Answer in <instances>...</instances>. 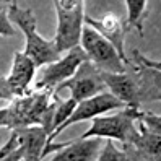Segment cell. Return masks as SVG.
Returning <instances> with one entry per match:
<instances>
[{"label":"cell","instance_id":"6","mask_svg":"<svg viewBox=\"0 0 161 161\" xmlns=\"http://www.w3.org/2000/svg\"><path fill=\"white\" fill-rule=\"evenodd\" d=\"M88 59L86 52L83 51V47L78 46L75 49L69 51L67 54L60 57L57 62L49 64L42 67V70L39 72L34 83V91H52L59 86V85L65 83L67 80H70L77 70L80 69V65L85 64Z\"/></svg>","mask_w":161,"mask_h":161},{"label":"cell","instance_id":"16","mask_svg":"<svg viewBox=\"0 0 161 161\" xmlns=\"http://www.w3.org/2000/svg\"><path fill=\"white\" fill-rule=\"evenodd\" d=\"M127 5V30H137L140 36H143V21L148 13V2L145 0H125Z\"/></svg>","mask_w":161,"mask_h":161},{"label":"cell","instance_id":"9","mask_svg":"<svg viewBox=\"0 0 161 161\" xmlns=\"http://www.w3.org/2000/svg\"><path fill=\"white\" fill-rule=\"evenodd\" d=\"M124 108H125V104L122 103V101H119L114 94L109 93V91H104V93L96 94V96H93V98L85 99V101L78 103L77 109L73 111V114L69 117V120L64 122V124L52 134V137L49 138V142H47V145L54 143L55 137H57L59 134H62V132L67 129L69 125H72V124H77V122H81V120H88V119L99 117V116L104 114V112H108L111 109H124Z\"/></svg>","mask_w":161,"mask_h":161},{"label":"cell","instance_id":"19","mask_svg":"<svg viewBox=\"0 0 161 161\" xmlns=\"http://www.w3.org/2000/svg\"><path fill=\"white\" fill-rule=\"evenodd\" d=\"M21 147V140H20V134H18V130H12V135L10 138H8V142L5 145H2V148H0V158H3L7 155L13 153L15 150H18Z\"/></svg>","mask_w":161,"mask_h":161},{"label":"cell","instance_id":"1","mask_svg":"<svg viewBox=\"0 0 161 161\" xmlns=\"http://www.w3.org/2000/svg\"><path fill=\"white\" fill-rule=\"evenodd\" d=\"M7 15L10 18V21L15 23L25 34L26 47L23 52L36 64V67H46V65L59 60L60 52L55 47L54 39L47 41L37 34L36 16L31 8H21L16 2H10L7 5Z\"/></svg>","mask_w":161,"mask_h":161},{"label":"cell","instance_id":"13","mask_svg":"<svg viewBox=\"0 0 161 161\" xmlns=\"http://www.w3.org/2000/svg\"><path fill=\"white\" fill-rule=\"evenodd\" d=\"M134 69L138 83V104L161 101V70L137 64Z\"/></svg>","mask_w":161,"mask_h":161},{"label":"cell","instance_id":"20","mask_svg":"<svg viewBox=\"0 0 161 161\" xmlns=\"http://www.w3.org/2000/svg\"><path fill=\"white\" fill-rule=\"evenodd\" d=\"M10 23L12 21L5 12V2H2V10H0V34L2 36H15V30Z\"/></svg>","mask_w":161,"mask_h":161},{"label":"cell","instance_id":"18","mask_svg":"<svg viewBox=\"0 0 161 161\" xmlns=\"http://www.w3.org/2000/svg\"><path fill=\"white\" fill-rule=\"evenodd\" d=\"M96 161H130V159H129L125 151L119 150L114 145V142L108 138V142H104Z\"/></svg>","mask_w":161,"mask_h":161},{"label":"cell","instance_id":"4","mask_svg":"<svg viewBox=\"0 0 161 161\" xmlns=\"http://www.w3.org/2000/svg\"><path fill=\"white\" fill-rule=\"evenodd\" d=\"M52 5L57 15V33L54 37L57 51L62 54L81 46L85 3L81 0H54Z\"/></svg>","mask_w":161,"mask_h":161},{"label":"cell","instance_id":"17","mask_svg":"<svg viewBox=\"0 0 161 161\" xmlns=\"http://www.w3.org/2000/svg\"><path fill=\"white\" fill-rule=\"evenodd\" d=\"M77 106H78V103L75 101L73 98H69V99H65V101L60 99L57 103V108H55V112H54V132L57 130L64 124V122L69 120V117L73 114V111L77 109ZM47 142H49V140H47Z\"/></svg>","mask_w":161,"mask_h":161},{"label":"cell","instance_id":"12","mask_svg":"<svg viewBox=\"0 0 161 161\" xmlns=\"http://www.w3.org/2000/svg\"><path fill=\"white\" fill-rule=\"evenodd\" d=\"M103 138L91 137V138H75L70 143L57 151L51 161H93L99 155L103 147Z\"/></svg>","mask_w":161,"mask_h":161},{"label":"cell","instance_id":"8","mask_svg":"<svg viewBox=\"0 0 161 161\" xmlns=\"http://www.w3.org/2000/svg\"><path fill=\"white\" fill-rule=\"evenodd\" d=\"M62 90H70L72 98L77 103H81L88 98L104 93L108 88H106V83L101 78V70L94 67L90 60H86L80 65V69L70 80L59 85L52 94H57Z\"/></svg>","mask_w":161,"mask_h":161},{"label":"cell","instance_id":"10","mask_svg":"<svg viewBox=\"0 0 161 161\" xmlns=\"http://www.w3.org/2000/svg\"><path fill=\"white\" fill-rule=\"evenodd\" d=\"M85 25L93 28L96 33H99L104 39L109 41L112 46L116 47L117 54L120 55V59L124 60V64L127 67H130V59L125 54V33L129 31L125 21H122L117 15H114L112 12H106L99 18H93L85 15Z\"/></svg>","mask_w":161,"mask_h":161},{"label":"cell","instance_id":"5","mask_svg":"<svg viewBox=\"0 0 161 161\" xmlns=\"http://www.w3.org/2000/svg\"><path fill=\"white\" fill-rule=\"evenodd\" d=\"M81 47L86 52L90 62L101 72H111V73H125L130 67L124 64L117 54L116 47L109 41L96 33L93 28L86 26L83 30L81 36Z\"/></svg>","mask_w":161,"mask_h":161},{"label":"cell","instance_id":"11","mask_svg":"<svg viewBox=\"0 0 161 161\" xmlns=\"http://www.w3.org/2000/svg\"><path fill=\"white\" fill-rule=\"evenodd\" d=\"M101 78L106 83V88L109 90V93H112L125 106L140 108V104H138V83H137L132 65L125 73L101 72Z\"/></svg>","mask_w":161,"mask_h":161},{"label":"cell","instance_id":"15","mask_svg":"<svg viewBox=\"0 0 161 161\" xmlns=\"http://www.w3.org/2000/svg\"><path fill=\"white\" fill-rule=\"evenodd\" d=\"M140 134L130 147L135 148V155L145 161H161V135L150 132L140 122Z\"/></svg>","mask_w":161,"mask_h":161},{"label":"cell","instance_id":"22","mask_svg":"<svg viewBox=\"0 0 161 161\" xmlns=\"http://www.w3.org/2000/svg\"><path fill=\"white\" fill-rule=\"evenodd\" d=\"M135 156H137V155H135ZM137 161H145V159H142L140 156H137Z\"/></svg>","mask_w":161,"mask_h":161},{"label":"cell","instance_id":"7","mask_svg":"<svg viewBox=\"0 0 161 161\" xmlns=\"http://www.w3.org/2000/svg\"><path fill=\"white\" fill-rule=\"evenodd\" d=\"M36 69V64L25 52H15L10 75L0 78V98L3 101H13L16 98L31 94L34 91L31 83Z\"/></svg>","mask_w":161,"mask_h":161},{"label":"cell","instance_id":"3","mask_svg":"<svg viewBox=\"0 0 161 161\" xmlns=\"http://www.w3.org/2000/svg\"><path fill=\"white\" fill-rule=\"evenodd\" d=\"M143 114L145 112L140 108L125 106L114 116L94 117L91 122V127L80 138L99 137V138L119 140L125 147H130L140 134V130L135 129V122H140Z\"/></svg>","mask_w":161,"mask_h":161},{"label":"cell","instance_id":"14","mask_svg":"<svg viewBox=\"0 0 161 161\" xmlns=\"http://www.w3.org/2000/svg\"><path fill=\"white\" fill-rule=\"evenodd\" d=\"M20 134L21 147L25 148V158H39L42 161V153L47 147L49 134L41 125L16 129Z\"/></svg>","mask_w":161,"mask_h":161},{"label":"cell","instance_id":"21","mask_svg":"<svg viewBox=\"0 0 161 161\" xmlns=\"http://www.w3.org/2000/svg\"><path fill=\"white\" fill-rule=\"evenodd\" d=\"M23 161H41L39 158H25Z\"/></svg>","mask_w":161,"mask_h":161},{"label":"cell","instance_id":"2","mask_svg":"<svg viewBox=\"0 0 161 161\" xmlns=\"http://www.w3.org/2000/svg\"><path fill=\"white\" fill-rule=\"evenodd\" d=\"M52 91H33L28 96L16 98L0 109V125L8 129H23L42 125L44 116L52 104Z\"/></svg>","mask_w":161,"mask_h":161}]
</instances>
